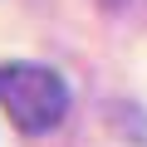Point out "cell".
<instances>
[{
	"label": "cell",
	"mask_w": 147,
	"mask_h": 147,
	"mask_svg": "<svg viewBox=\"0 0 147 147\" xmlns=\"http://www.w3.org/2000/svg\"><path fill=\"white\" fill-rule=\"evenodd\" d=\"M0 108L20 132H49L69 113V84L44 64H0Z\"/></svg>",
	"instance_id": "6da1fadb"
}]
</instances>
